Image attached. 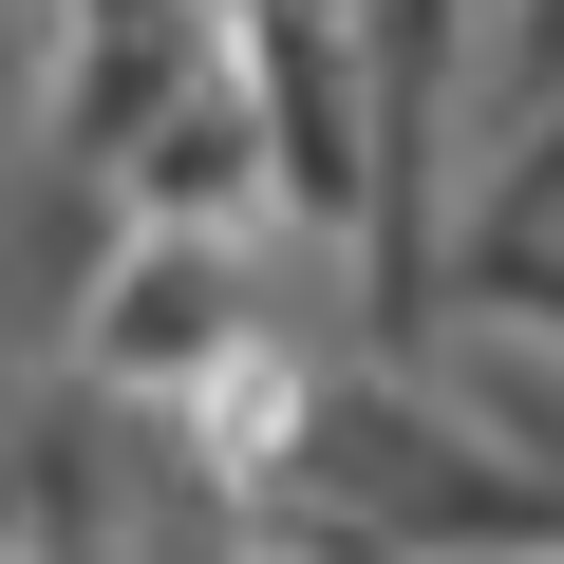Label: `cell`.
Instances as JSON below:
<instances>
[{"label": "cell", "instance_id": "6da1fadb", "mask_svg": "<svg viewBox=\"0 0 564 564\" xmlns=\"http://www.w3.org/2000/svg\"><path fill=\"white\" fill-rule=\"evenodd\" d=\"M433 263H452V282H433L452 321H527V339H564V113H508V132L470 151ZM433 302H414V321H433Z\"/></svg>", "mask_w": 564, "mask_h": 564}]
</instances>
